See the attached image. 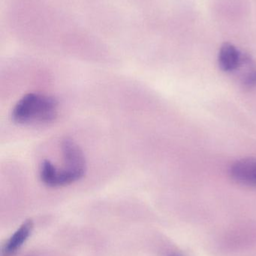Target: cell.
Instances as JSON below:
<instances>
[{"instance_id":"1","label":"cell","mask_w":256,"mask_h":256,"mask_svg":"<svg viewBox=\"0 0 256 256\" xmlns=\"http://www.w3.org/2000/svg\"><path fill=\"white\" fill-rule=\"evenodd\" d=\"M57 99L41 93L23 96L14 106L12 120L21 126H44L54 122L58 116Z\"/></svg>"},{"instance_id":"2","label":"cell","mask_w":256,"mask_h":256,"mask_svg":"<svg viewBox=\"0 0 256 256\" xmlns=\"http://www.w3.org/2000/svg\"><path fill=\"white\" fill-rule=\"evenodd\" d=\"M61 150L64 166L59 170L65 186H69L85 176L87 161L82 149L72 138L62 141Z\"/></svg>"},{"instance_id":"3","label":"cell","mask_w":256,"mask_h":256,"mask_svg":"<svg viewBox=\"0 0 256 256\" xmlns=\"http://www.w3.org/2000/svg\"><path fill=\"white\" fill-rule=\"evenodd\" d=\"M229 174L237 183L256 188V159L246 158L236 161L230 167Z\"/></svg>"},{"instance_id":"4","label":"cell","mask_w":256,"mask_h":256,"mask_svg":"<svg viewBox=\"0 0 256 256\" xmlns=\"http://www.w3.org/2000/svg\"><path fill=\"white\" fill-rule=\"evenodd\" d=\"M244 62V56L231 44H224L219 54V64L225 72H231L240 67Z\"/></svg>"},{"instance_id":"5","label":"cell","mask_w":256,"mask_h":256,"mask_svg":"<svg viewBox=\"0 0 256 256\" xmlns=\"http://www.w3.org/2000/svg\"><path fill=\"white\" fill-rule=\"evenodd\" d=\"M33 228V222L32 220H26L6 242L3 246V254L6 256L15 254L30 237Z\"/></svg>"},{"instance_id":"6","label":"cell","mask_w":256,"mask_h":256,"mask_svg":"<svg viewBox=\"0 0 256 256\" xmlns=\"http://www.w3.org/2000/svg\"><path fill=\"white\" fill-rule=\"evenodd\" d=\"M39 178L44 185L51 188H63L59 168L48 160H44L39 166Z\"/></svg>"},{"instance_id":"7","label":"cell","mask_w":256,"mask_h":256,"mask_svg":"<svg viewBox=\"0 0 256 256\" xmlns=\"http://www.w3.org/2000/svg\"><path fill=\"white\" fill-rule=\"evenodd\" d=\"M243 85L248 88L256 86V70L248 74L243 79Z\"/></svg>"}]
</instances>
